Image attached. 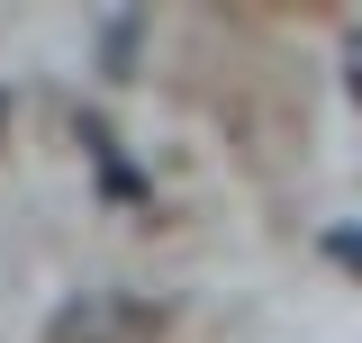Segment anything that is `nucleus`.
I'll list each match as a JSON object with an SVG mask.
<instances>
[{
  "instance_id": "f257e3e1",
  "label": "nucleus",
  "mask_w": 362,
  "mask_h": 343,
  "mask_svg": "<svg viewBox=\"0 0 362 343\" xmlns=\"http://www.w3.org/2000/svg\"><path fill=\"white\" fill-rule=\"evenodd\" d=\"M173 325L163 299H136V289H82L73 307L45 316V343H154Z\"/></svg>"
},
{
  "instance_id": "f03ea898",
  "label": "nucleus",
  "mask_w": 362,
  "mask_h": 343,
  "mask_svg": "<svg viewBox=\"0 0 362 343\" xmlns=\"http://www.w3.org/2000/svg\"><path fill=\"white\" fill-rule=\"evenodd\" d=\"M326 253L344 262V271H362V235H354V226H335V235H326Z\"/></svg>"
},
{
  "instance_id": "7ed1b4c3",
  "label": "nucleus",
  "mask_w": 362,
  "mask_h": 343,
  "mask_svg": "<svg viewBox=\"0 0 362 343\" xmlns=\"http://www.w3.org/2000/svg\"><path fill=\"white\" fill-rule=\"evenodd\" d=\"M354 100H362V45H354Z\"/></svg>"
}]
</instances>
